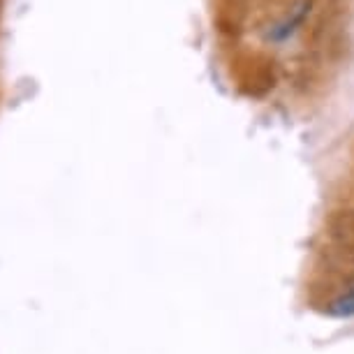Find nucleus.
Instances as JSON below:
<instances>
[{
    "mask_svg": "<svg viewBox=\"0 0 354 354\" xmlns=\"http://www.w3.org/2000/svg\"><path fill=\"white\" fill-rule=\"evenodd\" d=\"M331 317H354V290L347 292L345 297L336 299L329 308H326Z\"/></svg>",
    "mask_w": 354,
    "mask_h": 354,
    "instance_id": "f257e3e1",
    "label": "nucleus"
}]
</instances>
